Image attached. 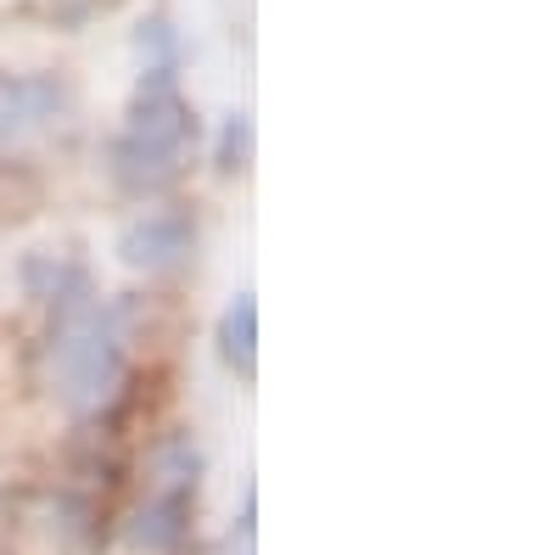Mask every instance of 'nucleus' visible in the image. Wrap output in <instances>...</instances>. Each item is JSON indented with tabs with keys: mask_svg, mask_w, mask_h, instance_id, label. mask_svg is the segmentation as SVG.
<instances>
[{
	"mask_svg": "<svg viewBox=\"0 0 560 555\" xmlns=\"http://www.w3.org/2000/svg\"><path fill=\"white\" fill-rule=\"evenodd\" d=\"M57 107V84L51 79H0V129L23 135L34 124H45Z\"/></svg>",
	"mask_w": 560,
	"mask_h": 555,
	"instance_id": "obj_1",
	"label": "nucleus"
}]
</instances>
